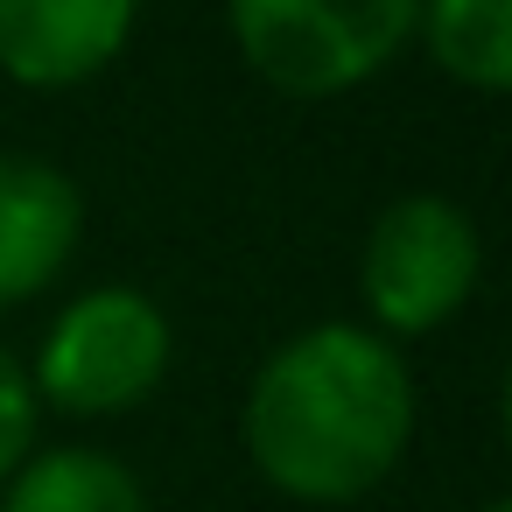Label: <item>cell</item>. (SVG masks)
<instances>
[{
    "label": "cell",
    "mask_w": 512,
    "mask_h": 512,
    "mask_svg": "<svg viewBox=\"0 0 512 512\" xmlns=\"http://www.w3.org/2000/svg\"><path fill=\"white\" fill-rule=\"evenodd\" d=\"M169 365H176V330H169L155 295H141V288H85L50 323L29 386H36V407L50 400L57 414L99 421V414L141 407L169 379Z\"/></svg>",
    "instance_id": "3957f363"
},
{
    "label": "cell",
    "mask_w": 512,
    "mask_h": 512,
    "mask_svg": "<svg viewBox=\"0 0 512 512\" xmlns=\"http://www.w3.org/2000/svg\"><path fill=\"white\" fill-rule=\"evenodd\" d=\"M85 239L78 183L43 155H0V309L43 295Z\"/></svg>",
    "instance_id": "8992f818"
},
{
    "label": "cell",
    "mask_w": 512,
    "mask_h": 512,
    "mask_svg": "<svg viewBox=\"0 0 512 512\" xmlns=\"http://www.w3.org/2000/svg\"><path fill=\"white\" fill-rule=\"evenodd\" d=\"M484 512H505V505H484Z\"/></svg>",
    "instance_id": "30bf717a"
},
{
    "label": "cell",
    "mask_w": 512,
    "mask_h": 512,
    "mask_svg": "<svg viewBox=\"0 0 512 512\" xmlns=\"http://www.w3.org/2000/svg\"><path fill=\"white\" fill-rule=\"evenodd\" d=\"M0 512H148V491H141V477L120 456L64 442V449L29 456L8 477Z\"/></svg>",
    "instance_id": "52a82bcc"
},
{
    "label": "cell",
    "mask_w": 512,
    "mask_h": 512,
    "mask_svg": "<svg viewBox=\"0 0 512 512\" xmlns=\"http://www.w3.org/2000/svg\"><path fill=\"white\" fill-rule=\"evenodd\" d=\"M414 36L428 43L435 71L470 92L512 85V0H421Z\"/></svg>",
    "instance_id": "ba28073f"
},
{
    "label": "cell",
    "mask_w": 512,
    "mask_h": 512,
    "mask_svg": "<svg viewBox=\"0 0 512 512\" xmlns=\"http://www.w3.org/2000/svg\"><path fill=\"white\" fill-rule=\"evenodd\" d=\"M36 386H29V372L0 351V484H8L22 463H29V449H36Z\"/></svg>",
    "instance_id": "9c48e42d"
},
{
    "label": "cell",
    "mask_w": 512,
    "mask_h": 512,
    "mask_svg": "<svg viewBox=\"0 0 512 512\" xmlns=\"http://www.w3.org/2000/svg\"><path fill=\"white\" fill-rule=\"evenodd\" d=\"M421 0H225L232 43L281 99H337L372 85L414 36Z\"/></svg>",
    "instance_id": "7a4b0ae2"
},
{
    "label": "cell",
    "mask_w": 512,
    "mask_h": 512,
    "mask_svg": "<svg viewBox=\"0 0 512 512\" xmlns=\"http://www.w3.org/2000/svg\"><path fill=\"white\" fill-rule=\"evenodd\" d=\"M253 470L295 505L379 491L414 442V372L365 323H309L274 344L239 414Z\"/></svg>",
    "instance_id": "6da1fadb"
},
{
    "label": "cell",
    "mask_w": 512,
    "mask_h": 512,
    "mask_svg": "<svg viewBox=\"0 0 512 512\" xmlns=\"http://www.w3.org/2000/svg\"><path fill=\"white\" fill-rule=\"evenodd\" d=\"M141 22V0H0V71L29 92L99 78Z\"/></svg>",
    "instance_id": "5b68a950"
},
{
    "label": "cell",
    "mask_w": 512,
    "mask_h": 512,
    "mask_svg": "<svg viewBox=\"0 0 512 512\" xmlns=\"http://www.w3.org/2000/svg\"><path fill=\"white\" fill-rule=\"evenodd\" d=\"M477 274H484V239H477L470 211L435 190L393 197L372 218L365 253H358V295L386 344L442 330L477 295Z\"/></svg>",
    "instance_id": "277c9868"
}]
</instances>
